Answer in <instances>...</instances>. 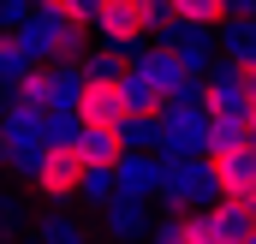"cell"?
<instances>
[{"mask_svg": "<svg viewBox=\"0 0 256 244\" xmlns=\"http://www.w3.org/2000/svg\"><path fill=\"white\" fill-rule=\"evenodd\" d=\"M220 173H214V155H167V179H161V208L173 214H191V208H208L220 202Z\"/></svg>", "mask_w": 256, "mask_h": 244, "instance_id": "6da1fadb", "label": "cell"}, {"mask_svg": "<svg viewBox=\"0 0 256 244\" xmlns=\"http://www.w3.org/2000/svg\"><path fill=\"white\" fill-rule=\"evenodd\" d=\"M208 102H161V155H208Z\"/></svg>", "mask_w": 256, "mask_h": 244, "instance_id": "7a4b0ae2", "label": "cell"}, {"mask_svg": "<svg viewBox=\"0 0 256 244\" xmlns=\"http://www.w3.org/2000/svg\"><path fill=\"white\" fill-rule=\"evenodd\" d=\"M250 232H256V214H250V202H238V196H220L208 208H191V238L196 244H244Z\"/></svg>", "mask_w": 256, "mask_h": 244, "instance_id": "3957f363", "label": "cell"}, {"mask_svg": "<svg viewBox=\"0 0 256 244\" xmlns=\"http://www.w3.org/2000/svg\"><path fill=\"white\" fill-rule=\"evenodd\" d=\"M155 42H167L173 60L185 66L191 78H208V66L220 60V30H214V24H185V18H173Z\"/></svg>", "mask_w": 256, "mask_h": 244, "instance_id": "277c9868", "label": "cell"}, {"mask_svg": "<svg viewBox=\"0 0 256 244\" xmlns=\"http://www.w3.org/2000/svg\"><path fill=\"white\" fill-rule=\"evenodd\" d=\"M36 196L48 202V208H66V202H78V184H84V155L78 149H60V143H48V155H42V167H36Z\"/></svg>", "mask_w": 256, "mask_h": 244, "instance_id": "5b68a950", "label": "cell"}, {"mask_svg": "<svg viewBox=\"0 0 256 244\" xmlns=\"http://www.w3.org/2000/svg\"><path fill=\"white\" fill-rule=\"evenodd\" d=\"M114 179H120V196L155 202V196H161V179H167V155H161V149H126V155L114 161Z\"/></svg>", "mask_w": 256, "mask_h": 244, "instance_id": "8992f818", "label": "cell"}, {"mask_svg": "<svg viewBox=\"0 0 256 244\" xmlns=\"http://www.w3.org/2000/svg\"><path fill=\"white\" fill-rule=\"evenodd\" d=\"M149 232H155L149 202H137V196H114V202L102 208V238H108V244H149Z\"/></svg>", "mask_w": 256, "mask_h": 244, "instance_id": "52a82bcc", "label": "cell"}, {"mask_svg": "<svg viewBox=\"0 0 256 244\" xmlns=\"http://www.w3.org/2000/svg\"><path fill=\"white\" fill-rule=\"evenodd\" d=\"M208 108L214 114H250V72L226 54L208 66Z\"/></svg>", "mask_w": 256, "mask_h": 244, "instance_id": "ba28073f", "label": "cell"}, {"mask_svg": "<svg viewBox=\"0 0 256 244\" xmlns=\"http://www.w3.org/2000/svg\"><path fill=\"white\" fill-rule=\"evenodd\" d=\"M0 137L12 149H48V114L12 96V102H0Z\"/></svg>", "mask_w": 256, "mask_h": 244, "instance_id": "9c48e42d", "label": "cell"}, {"mask_svg": "<svg viewBox=\"0 0 256 244\" xmlns=\"http://www.w3.org/2000/svg\"><path fill=\"white\" fill-rule=\"evenodd\" d=\"M131 66H137V72H143V78H149L161 96H173V90L191 78L185 66L173 60V48H167V42H137V48H131Z\"/></svg>", "mask_w": 256, "mask_h": 244, "instance_id": "30bf717a", "label": "cell"}, {"mask_svg": "<svg viewBox=\"0 0 256 244\" xmlns=\"http://www.w3.org/2000/svg\"><path fill=\"white\" fill-rule=\"evenodd\" d=\"M84 125H120L126 120V96H120V78H90L84 84V102H78Z\"/></svg>", "mask_w": 256, "mask_h": 244, "instance_id": "8fae6325", "label": "cell"}, {"mask_svg": "<svg viewBox=\"0 0 256 244\" xmlns=\"http://www.w3.org/2000/svg\"><path fill=\"white\" fill-rule=\"evenodd\" d=\"M96 36H108V42H149V24H143V0H108V12H102Z\"/></svg>", "mask_w": 256, "mask_h": 244, "instance_id": "7c38bea8", "label": "cell"}, {"mask_svg": "<svg viewBox=\"0 0 256 244\" xmlns=\"http://www.w3.org/2000/svg\"><path fill=\"white\" fill-rule=\"evenodd\" d=\"M214 173H220V190H226V196H250L256 190V143L220 149V155H214Z\"/></svg>", "mask_w": 256, "mask_h": 244, "instance_id": "4fadbf2b", "label": "cell"}, {"mask_svg": "<svg viewBox=\"0 0 256 244\" xmlns=\"http://www.w3.org/2000/svg\"><path fill=\"white\" fill-rule=\"evenodd\" d=\"M78 155H84V167H114V161L126 155V143H120V125H84V137H78Z\"/></svg>", "mask_w": 256, "mask_h": 244, "instance_id": "5bb4252c", "label": "cell"}, {"mask_svg": "<svg viewBox=\"0 0 256 244\" xmlns=\"http://www.w3.org/2000/svg\"><path fill=\"white\" fill-rule=\"evenodd\" d=\"M256 137V120L250 114H214L208 120V155H220V149H244Z\"/></svg>", "mask_w": 256, "mask_h": 244, "instance_id": "9a60e30c", "label": "cell"}, {"mask_svg": "<svg viewBox=\"0 0 256 244\" xmlns=\"http://www.w3.org/2000/svg\"><path fill=\"white\" fill-rule=\"evenodd\" d=\"M220 54L250 72L256 66V18H226V24H220Z\"/></svg>", "mask_w": 256, "mask_h": 244, "instance_id": "2e32d148", "label": "cell"}, {"mask_svg": "<svg viewBox=\"0 0 256 244\" xmlns=\"http://www.w3.org/2000/svg\"><path fill=\"white\" fill-rule=\"evenodd\" d=\"M36 244H90V232H84V220H72L66 208H48V214L36 220Z\"/></svg>", "mask_w": 256, "mask_h": 244, "instance_id": "e0dca14e", "label": "cell"}, {"mask_svg": "<svg viewBox=\"0 0 256 244\" xmlns=\"http://www.w3.org/2000/svg\"><path fill=\"white\" fill-rule=\"evenodd\" d=\"M120 96H126V114H161V102H167V96H161V90H155L137 66L120 78Z\"/></svg>", "mask_w": 256, "mask_h": 244, "instance_id": "ac0fdd59", "label": "cell"}, {"mask_svg": "<svg viewBox=\"0 0 256 244\" xmlns=\"http://www.w3.org/2000/svg\"><path fill=\"white\" fill-rule=\"evenodd\" d=\"M12 96L48 114V108H54V60H48V66H30V72L18 78V90H12Z\"/></svg>", "mask_w": 256, "mask_h": 244, "instance_id": "d6986e66", "label": "cell"}, {"mask_svg": "<svg viewBox=\"0 0 256 244\" xmlns=\"http://www.w3.org/2000/svg\"><path fill=\"white\" fill-rule=\"evenodd\" d=\"M120 143L126 149H161V114H126L120 120Z\"/></svg>", "mask_w": 256, "mask_h": 244, "instance_id": "ffe728a7", "label": "cell"}, {"mask_svg": "<svg viewBox=\"0 0 256 244\" xmlns=\"http://www.w3.org/2000/svg\"><path fill=\"white\" fill-rule=\"evenodd\" d=\"M12 48H18V54H24L30 66H48V60H54V36H48V30H42L36 18L12 30Z\"/></svg>", "mask_w": 256, "mask_h": 244, "instance_id": "44dd1931", "label": "cell"}, {"mask_svg": "<svg viewBox=\"0 0 256 244\" xmlns=\"http://www.w3.org/2000/svg\"><path fill=\"white\" fill-rule=\"evenodd\" d=\"M114 196H120V179H114V167H84L78 202H90V208H108Z\"/></svg>", "mask_w": 256, "mask_h": 244, "instance_id": "7402d4cb", "label": "cell"}, {"mask_svg": "<svg viewBox=\"0 0 256 244\" xmlns=\"http://www.w3.org/2000/svg\"><path fill=\"white\" fill-rule=\"evenodd\" d=\"M78 137H84V114L78 108H48V143L78 149Z\"/></svg>", "mask_w": 256, "mask_h": 244, "instance_id": "603a6c76", "label": "cell"}, {"mask_svg": "<svg viewBox=\"0 0 256 244\" xmlns=\"http://www.w3.org/2000/svg\"><path fill=\"white\" fill-rule=\"evenodd\" d=\"M173 12L185 18V24H226V0H173Z\"/></svg>", "mask_w": 256, "mask_h": 244, "instance_id": "cb8c5ba5", "label": "cell"}, {"mask_svg": "<svg viewBox=\"0 0 256 244\" xmlns=\"http://www.w3.org/2000/svg\"><path fill=\"white\" fill-rule=\"evenodd\" d=\"M149 244H196L191 238V214H167V220H155Z\"/></svg>", "mask_w": 256, "mask_h": 244, "instance_id": "d4e9b609", "label": "cell"}, {"mask_svg": "<svg viewBox=\"0 0 256 244\" xmlns=\"http://www.w3.org/2000/svg\"><path fill=\"white\" fill-rule=\"evenodd\" d=\"M24 220H30V214H24V202H18L12 190H0V238H18V232H24Z\"/></svg>", "mask_w": 256, "mask_h": 244, "instance_id": "484cf974", "label": "cell"}, {"mask_svg": "<svg viewBox=\"0 0 256 244\" xmlns=\"http://www.w3.org/2000/svg\"><path fill=\"white\" fill-rule=\"evenodd\" d=\"M30 12H36V0H0V30L12 36L18 24H30Z\"/></svg>", "mask_w": 256, "mask_h": 244, "instance_id": "4316f807", "label": "cell"}, {"mask_svg": "<svg viewBox=\"0 0 256 244\" xmlns=\"http://www.w3.org/2000/svg\"><path fill=\"white\" fill-rule=\"evenodd\" d=\"M60 6L78 18V24H90V30H96V24H102V12H108V0H60Z\"/></svg>", "mask_w": 256, "mask_h": 244, "instance_id": "83f0119b", "label": "cell"}, {"mask_svg": "<svg viewBox=\"0 0 256 244\" xmlns=\"http://www.w3.org/2000/svg\"><path fill=\"white\" fill-rule=\"evenodd\" d=\"M226 18H256V0H226Z\"/></svg>", "mask_w": 256, "mask_h": 244, "instance_id": "f1b7e54d", "label": "cell"}, {"mask_svg": "<svg viewBox=\"0 0 256 244\" xmlns=\"http://www.w3.org/2000/svg\"><path fill=\"white\" fill-rule=\"evenodd\" d=\"M0 173H12V143L0 137Z\"/></svg>", "mask_w": 256, "mask_h": 244, "instance_id": "f546056e", "label": "cell"}, {"mask_svg": "<svg viewBox=\"0 0 256 244\" xmlns=\"http://www.w3.org/2000/svg\"><path fill=\"white\" fill-rule=\"evenodd\" d=\"M250 120H256V66H250Z\"/></svg>", "mask_w": 256, "mask_h": 244, "instance_id": "4dcf8cb0", "label": "cell"}, {"mask_svg": "<svg viewBox=\"0 0 256 244\" xmlns=\"http://www.w3.org/2000/svg\"><path fill=\"white\" fill-rule=\"evenodd\" d=\"M250 244H256V232H250Z\"/></svg>", "mask_w": 256, "mask_h": 244, "instance_id": "1f68e13d", "label": "cell"}, {"mask_svg": "<svg viewBox=\"0 0 256 244\" xmlns=\"http://www.w3.org/2000/svg\"><path fill=\"white\" fill-rule=\"evenodd\" d=\"M244 244H250V238H244Z\"/></svg>", "mask_w": 256, "mask_h": 244, "instance_id": "d6a6232c", "label": "cell"}, {"mask_svg": "<svg viewBox=\"0 0 256 244\" xmlns=\"http://www.w3.org/2000/svg\"><path fill=\"white\" fill-rule=\"evenodd\" d=\"M250 143H256V137H250Z\"/></svg>", "mask_w": 256, "mask_h": 244, "instance_id": "836d02e7", "label": "cell"}]
</instances>
